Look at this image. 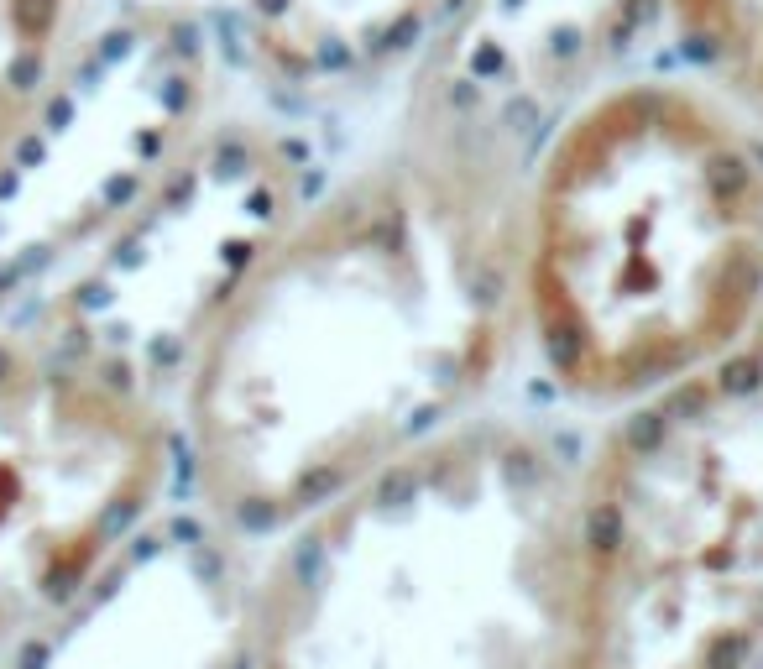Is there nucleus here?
<instances>
[{"label": "nucleus", "mask_w": 763, "mask_h": 669, "mask_svg": "<svg viewBox=\"0 0 763 669\" xmlns=\"http://www.w3.org/2000/svg\"><path fill=\"white\" fill-rule=\"evenodd\" d=\"M534 293L560 377L607 356L654 382L737 330L763 293V136L696 84H617L549 157Z\"/></svg>", "instance_id": "nucleus-1"}, {"label": "nucleus", "mask_w": 763, "mask_h": 669, "mask_svg": "<svg viewBox=\"0 0 763 669\" xmlns=\"http://www.w3.org/2000/svg\"><path fill=\"white\" fill-rule=\"evenodd\" d=\"M74 32V0H0V152L58 84V58Z\"/></svg>", "instance_id": "nucleus-2"}, {"label": "nucleus", "mask_w": 763, "mask_h": 669, "mask_svg": "<svg viewBox=\"0 0 763 669\" xmlns=\"http://www.w3.org/2000/svg\"><path fill=\"white\" fill-rule=\"evenodd\" d=\"M696 63L763 95V0H669Z\"/></svg>", "instance_id": "nucleus-3"}, {"label": "nucleus", "mask_w": 763, "mask_h": 669, "mask_svg": "<svg viewBox=\"0 0 763 669\" xmlns=\"http://www.w3.org/2000/svg\"><path fill=\"white\" fill-rule=\"evenodd\" d=\"M622 539H628V528H622V513H617V502H596L591 513H586V549L601 560H612Z\"/></svg>", "instance_id": "nucleus-4"}, {"label": "nucleus", "mask_w": 763, "mask_h": 669, "mask_svg": "<svg viewBox=\"0 0 763 669\" xmlns=\"http://www.w3.org/2000/svg\"><path fill=\"white\" fill-rule=\"evenodd\" d=\"M758 387H763V351L727 356L722 372H716V392H722V398H753Z\"/></svg>", "instance_id": "nucleus-5"}, {"label": "nucleus", "mask_w": 763, "mask_h": 669, "mask_svg": "<svg viewBox=\"0 0 763 669\" xmlns=\"http://www.w3.org/2000/svg\"><path fill=\"white\" fill-rule=\"evenodd\" d=\"M340 487H345V471L340 466H309L304 476H298V487H293V502L298 507H325Z\"/></svg>", "instance_id": "nucleus-6"}, {"label": "nucleus", "mask_w": 763, "mask_h": 669, "mask_svg": "<svg viewBox=\"0 0 763 669\" xmlns=\"http://www.w3.org/2000/svg\"><path fill=\"white\" fill-rule=\"evenodd\" d=\"M753 654V633H722V638H711V649H706V669H743Z\"/></svg>", "instance_id": "nucleus-7"}, {"label": "nucleus", "mask_w": 763, "mask_h": 669, "mask_svg": "<svg viewBox=\"0 0 763 669\" xmlns=\"http://www.w3.org/2000/svg\"><path fill=\"white\" fill-rule=\"evenodd\" d=\"M293 575H298V586H319V581H325V539H319V534H304L293 544Z\"/></svg>", "instance_id": "nucleus-8"}, {"label": "nucleus", "mask_w": 763, "mask_h": 669, "mask_svg": "<svg viewBox=\"0 0 763 669\" xmlns=\"http://www.w3.org/2000/svg\"><path fill=\"white\" fill-rule=\"evenodd\" d=\"M277 518H283V507H277L272 497H241L236 502V523L246 528V534H267V528H277Z\"/></svg>", "instance_id": "nucleus-9"}, {"label": "nucleus", "mask_w": 763, "mask_h": 669, "mask_svg": "<svg viewBox=\"0 0 763 669\" xmlns=\"http://www.w3.org/2000/svg\"><path fill=\"white\" fill-rule=\"evenodd\" d=\"M664 413H633L628 419V450H638V455H654L659 445H664Z\"/></svg>", "instance_id": "nucleus-10"}, {"label": "nucleus", "mask_w": 763, "mask_h": 669, "mask_svg": "<svg viewBox=\"0 0 763 669\" xmlns=\"http://www.w3.org/2000/svg\"><path fill=\"white\" fill-rule=\"evenodd\" d=\"M413 492H419V476H413L408 466H398V471H387V476H382L377 502H387V507H392V502H408Z\"/></svg>", "instance_id": "nucleus-11"}, {"label": "nucleus", "mask_w": 763, "mask_h": 669, "mask_svg": "<svg viewBox=\"0 0 763 669\" xmlns=\"http://www.w3.org/2000/svg\"><path fill=\"white\" fill-rule=\"evenodd\" d=\"M706 403H711V392L701 382H685L675 392V403H669V413H680V419H706Z\"/></svg>", "instance_id": "nucleus-12"}, {"label": "nucleus", "mask_w": 763, "mask_h": 669, "mask_svg": "<svg viewBox=\"0 0 763 669\" xmlns=\"http://www.w3.org/2000/svg\"><path fill=\"white\" fill-rule=\"evenodd\" d=\"M79 560H63L58 570H48V586H42V591H48L53 596V602H68V596H74V581H79Z\"/></svg>", "instance_id": "nucleus-13"}, {"label": "nucleus", "mask_w": 763, "mask_h": 669, "mask_svg": "<svg viewBox=\"0 0 763 669\" xmlns=\"http://www.w3.org/2000/svg\"><path fill=\"white\" fill-rule=\"evenodd\" d=\"M136 507H142V502H131V497H121V502H115V507H110V513L100 518V534H105V539H110V534H121V528H126L131 518H136Z\"/></svg>", "instance_id": "nucleus-14"}, {"label": "nucleus", "mask_w": 763, "mask_h": 669, "mask_svg": "<svg viewBox=\"0 0 763 669\" xmlns=\"http://www.w3.org/2000/svg\"><path fill=\"white\" fill-rule=\"evenodd\" d=\"M439 413H445V408H439V403H419V408H413V419H408V440H413V434H429L434 424H439Z\"/></svg>", "instance_id": "nucleus-15"}, {"label": "nucleus", "mask_w": 763, "mask_h": 669, "mask_svg": "<svg viewBox=\"0 0 763 669\" xmlns=\"http://www.w3.org/2000/svg\"><path fill=\"white\" fill-rule=\"evenodd\" d=\"M507 460H513V466H507V471H513L518 481H534V450H513Z\"/></svg>", "instance_id": "nucleus-16"}, {"label": "nucleus", "mask_w": 763, "mask_h": 669, "mask_svg": "<svg viewBox=\"0 0 763 669\" xmlns=\"http://www.w3.org/2000/svg\"><path fill=\"white\" fill-rule=\"evenodd\" d=\"M199 549V544H194ZM194 570L204 575V581H215V575H220V555H215V549H199V555H194Z\"/></svg>", "instance_id": "nucleus-17"}, {"label": "nucleus", "mask_w": 763, "mask_h": 669, "mask_svg": "<svg viewBox=\"0 0 763 669\" xmlns=\"http://www.w3.org/2000/svg\"><path fill=\"white\" fill-rule=\"evenodd\" d=\"M173 539H183V544H199V539H204V528H199L194 518H173Z\"/></svg>", "instance_id": "nucleus-18"}, {"label": "nucleus", "mask_w": 763, "mask_h": 669, "mask_svg": "<svg viewBox=\"0 0 763 669\" xmlns=\"http://www.w3.org/2000/svg\"><path fill=\"white\" fill-rule=\"evenodd\" d=\"M554 450H560V455H565V466H570V460L581 455V440H575V434H560V440H554Z\"/></svg>", "instance_id": "nucleus-19"}, {"label": "nucleus", "mask_w": 763, "mask_h": 669, "mask_svg": "<svg viewBox=\"0 0 763 669\" xmlns=\"http://www.w3.org/2000/svg\"><path fill=\"white\" fill-rule=\"evenodd\" d=\"M42 664H48V649H42V643H32V649L21 654V669H42Z\"/></svg>", "instance_id": "nucleus-20"}, {"label": "nucleus", "mask_w": 763, "mask_h": 669, "mask_svg": "<svg viewBox=\"0 0 763 669\" xmlns=\"http://www.w3.org/2000/svg\"><path fill=\"white\" fill-rule=\"evenodd\" d=\"M157 555V539H136V549H131V560H152Z\"/></svg>", "instance_id": "nucleus-21"}, {"label": "nucleus", "mask_w": 763, "mask_h": 669, "mask_svg": "<svg viewBox=\"0 0 763 669\" xmlns=\"http://www.w3.org/2000/svg\"><path fill=\"white\" fill-rule=\"evenodd\" d=\"M236 669H251V654H241V659H236Z\"/></svg>", "instance_id": "nucleus-22"}]
</instances>
